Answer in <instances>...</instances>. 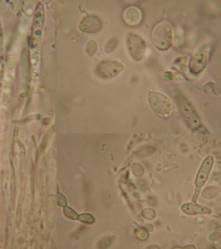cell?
I'll return each mask as SVG.
<instances>
[{
  "label": "cell",
  "instance_id": "cell-1",
  "mask_svg": "<svg viewBox=\"0 0 221 249\" xmlns=\"http://www.w3.org/2000/svg\"><path fill=\"white\" fill-rule=\"evenodd\" d=\"M173 29L168 21H163L154 27L152 41L154 48L160 51L169 50L173 45Z\"/></svg>",
  "mask_w": 221,
  "mask_h": 249
},
{
  "label": "cell",
  "instance_id": "cell-2",
  "mask_svg": "<svg viewBox=\"0 0 221 249\" xmlns=\"http://www.w3.org/2000/svg\"><path fill=\"white\" fill-rule=\"evenodd\" d=\"M149 104L155 114L162 118H168L173 112V105L171 100L165 94L155 91L149 92Z\"/></svg>",
  "mask_w": 221,
  "mask_h": 249
},
{
  "label": "cell",
  "instance_id": "cell-3",
  "mask_svg": "<svg viewBox=\"0 0 221 249\" xmlns=\"http://www.w3.org/2000/svg\"><path fill=\"white\" fill-rule=\"evenodd\" d=\"M214 164V156H209L203 161L199 168L197 173L196 179H195V189L192 198L193 203H197V199L201 192V190L204 187L205 184L208 181L209 176L212 172Z\"/></svg>",
  "mask_w": 221,
  "mask_h": 249
},
{
  "label": "cell",
  "instance_id": "cell-4",
  "mask_svg": "<svg viewBox=\"0 0 221 249\" xmlns=\"http://www.w3.org/2000/svg\"><path fill=\"white\" fill-rule=\"evenodd\" d=\"M126 43L128 52L135 60L140 61L143 59L147 50V44L141 37L135 33H129Z\"/></svg>",
  "mask_w": 221,
  "mask_h": 249
},
{
  "label": "cell",
  "instance_id": "cell-5",
  "mask_svg": "<svg viewBox=\"0 0 221 249\" xmlns=\"http://www.w3.org/2000/svg\"><path fill=\"white\" fill-rule=\"evenodd\" d=\"M177 103L182 115L187 124L193 130L198 129L201 125L200 119L196 111L191 107V104L182 96H179L177 98Z\"/></svg>",
  "mask_w": 221,
  "mask_h": 249
},
{
  "label": "cell",
  "instance_id": "cell-6",
  "mask_svg": "<svg viewBox=\"0 0 221 249\" xmlns=\"http://www.w3.org/2000/svg\"><path fill=\"white\" fill-rule=\"evenodd\" d=\"M209 52L210 49L206 44H203L197 49L189 62V68L192 73H201L206 68L208 64Z\"/></svg>",
  "mask_w": 221,
  "mask_h": 249
},
{
  "label": "cell",
  "instance_id": "cell-7",
  "mask_svg": "<svg viewBox=\"0 0 221 249\" xmlns=\"http://www.w3.org/2000/svg\"><path fill=\"white\" fill-rule=\"evenodd\" d=\"M124 70L122 63L115 60H107L100 63L97 68V72L103 78H111L120 73Z\"/></svg>",
  "mask_w": 221,
  "mask_h": 249
},
{
  "label": "cell",
  "instance_id": "cell-8",
  "mask_svg": "<svg viewBox=\"0 0 221 249\" xmlns=\"http://www.w3.org/2000/svg\"><path fill=\"white\" fill-rule=\"evenodd\" d=\"M101 19L95 16H87L84 17L79 24L80 30L85 33H97L101 29Z\"/></svg>",
  "mask_w": 221,
  "mask_h": 249
},
{
  "label": "cell",
  "instance_id": "cell-9",
  "mask_svg": "<svg viewBox=\"0 0 221 249\" xmlns=\"http://www.w3.org/2000/svg\"><path fill=\"white\" fill-rule=\"evenodd\" d=\"M123 17L127 24L136 25L142 20V14L138 7L131 6L125 10Z\"/></svg>",
  "mask_w": 221,
  "mask_h": 249
},
{
  "label": "cell",
  "instance_id": "cell-10",
  "mask_svg": "<svg viewBox=\"0 0 221 249\" xmlns=\"http://www.w3.org/2000/svg\"><path fill=\"white\" fill-rule=\"evenodd\" d=\"M182 211L187 214L194 215L198 214H211L212 211L206 206L198 205L197 203H186L182 206Z\"/></svg>",
  "mask_w": 221,
  "mask_h": 249
},
{
  "label": "cell",
  "instance_id": "cell-11",
  "mask_svg": "<svg viewBox=\"0 0 221 249\" xmlns=\"http://www.w3.org/2000/svg\"><path fill=\"white\" fill-rule=\"evenodd\" d=\"M98 50V44L95 40H90L86 46V52L90 56H93L96 54Z\"/></svg>",
  "mask_w": 221,
  "mask_h": 249
},
{
  "label": "cell",
  "instance_id": "cell-12",
  "mask_svg": "<svg viewBox=\"0 0 221 249\" xmlns=\"http://www.w3.org/2000/svg\"><path fill=\"white\" fill-rule=\"evenodd\" d=\"M78 219L81 222L87 223V224H92L95 221L93 215L87 213H82V214L78 215Z\"/></svg>",
  "mask_w": 221,
  "mask_h": 249
},
{
  "label": "cell",
  "instance_id": "cell-13",
  "mask_svg": "<svg viewBox=\"0 0 221 249\" xmlns=\"http://www.w3.org/2000/svg\"><path fill=\"white\" fill-rule=\"evenodd\" d=\"M64 215H65L66 217H67L68 218L74 219V220L78 218V213H76L75 211H73L71 207H68V206L64 207Z\"/></svg>",
  "mask_w": 221,
  "mask_h": 249
},
{
  "label": "cell",
  "instance_id": "cell-14",
  "mask_svg": "<svg viewBox=\"0 0 221 249\" xmlns=\"http://www.w3.org/2000/svg\"><path fill=\"white\" fill-rule=\"evenodd\" d=\"M117 44H118V41H117V39H111L105 45V52L106 53H110L113 52L116 49Z\"/></svg>",
  "mask_w": 221,
  "mask_h": 249
},
{
  "label": "cell",
  "instance_id": "cell-15",
  "mask_svg": "<svg viewBox=\"0 0 221 249\" xmlns=\"http://www.w3.org/2000/svg\"><path fill=\"white\" fill-rule=\"evenodd\" d=\"M57 202L58 205L60 206V207H64L67 205V199H66L65 196L63 194L60 193V192H58Z\"/></svg>",
  "mask_w": 221,
  "mask_h": 249
},
{
  "label": "cell",
  "instance_id": "cell-16",
  "mask_svg": "<svg viewBox=\"0 0 221 249\" xmlns=\"http://www.w3.org/2000/svg\"><path fill=\"white\" fill-rule=\"evenodd\" d=\"M144 212H145V213H148V215L146 214L145 215H144V217H145V219H153L154 218V217H155V213H154L153 210L145 209L144 210Z\"/></svg>",
  "mask_w": 221,
  "mask_h": 249
}]
</instances>
